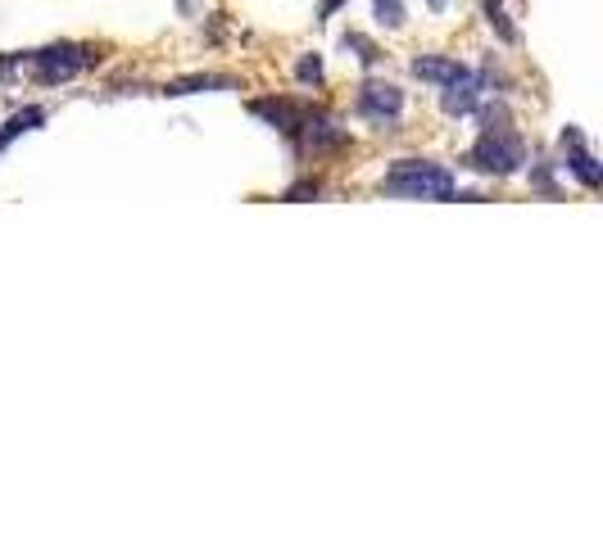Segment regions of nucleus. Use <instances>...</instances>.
I'll return each mask as SVG.
<instances>
[{
    "label": "nucleus",
    "instance_id": "423d86ee",
    "mask_svg": "<svg viewBox=\"0 0 603 543\" xmlns=\"http://www.w3.org/2000/svg\"><path fill=\"white\" fill-rule=\"evenodd\" d=\"M249 114L255 118H264L268 127H278V132L286 137V141H295L299 137V122H305V105H295V100H282V95H268V100H249Z\"/></svg>",
    "mask_w": 603,
    "mask_h": 543
},
{
    "label": "nucleus",
    "instance_id": "dca6fc26",
    "mask_svg": "<svg viewBox=\"0 0 603 543\" xmlns=\"http://www.w3.org/2000/svg\"><path fill=\"white\" fill-rule=\"evenodd\" d=\"M341 5H345V0H322V5H318V18H332Z\"/></svg>",
    "mask_w": 603,
    "mask_h": 543
},
{
    "label": "nucleus",
    "instance_id": "2eb2a0df",
    "mask_svg": "<svg viewBox=\"0 0 603 543\" xmlns=\"http://www.w3.org/2000/svg\"><path fill=\"white\" fill-rule=\"evenodd\" d=\"M318 195H322V181H318V177H305V181H295V186H291L282 199L299 204V199H318Z\"/></svg>",
    "mask_w": 603,
    "mask_h": 543
},
{
    "label": "nucleus",
    "instance_id": "9b49d317",
    "mask_svg": "<svg viewBox=\"0 0 603 543\" xmlns=\"http://www.w3.org/2000/svg\"><path fill=\"white\" fill-rule=\"evenodd\" d=\"M372 10H376V23H382V28H405L409 23V10H405V0H372Z\"/></svg>",
    "mask_w": 603,
    "mask_h": 543
},
{
    "label": "nucleus",
    "instance_id": "f03ea898",
    "mask_svg": "<svg viewBox=\"0 0 603 543\" xmlns=\"http://www.w3.org/2000/svg\"><path fill=\"white\" fill-rule=\"evenodd\" d=\"M382 195L395 199H454L459 177L432 159H395L382 177Z\"/></svg>",
    "mask_w": 603,
    "mask_h": 543
},
{
    "label": "nucleus",
    "instance_id": "f257e3e1",
    "mask_svg": "<svg viewBox=\"0 0 603 543\" xmlns=\"http://www.w3.org/2000/svg\"><path fill=\"white\" fill-rule=\"evenodd\" d=\"M486 105V100H482ZM482 137H476V145L467 150V168H476V172H486V177H513V172H522V164H526V145H522V137L509 127V114L504 109H482Z\"/></svg>",
    "mask_w": 603,
    "mask_h": 543
},
{
    "label": "nucleus",
    "instance_id": "f3484780",
    "mask_svg": "<svg viewBox=\"0 0 603 543\" xmlns=\"http://www.w3.org/2000/svg\"><path fill=\"white\" fill-rule=\"evenodd\" d=\"M426 10H432V14H445V10H449V0H426Z\"/></svg>",
    "mask_w": 603,
    "mask_h": 543
},
{
    "label": "nucleus",
    "instance_id": "ddd939ff",
    "mask_svg": "<svg viewBox=\"0 0 603 543\" xmlns=\"http://www.w3.org/2000/svg\"><path fill=\"white\" fill-rule=\"evenodd\" d=\"M295 82L299 87H318L322 82V60L318 55H299L295 60Z\"/></svg>",
    "mask_w": 603,
    "mask_h": 543
},
{
    "label": "nucleus",
    "instance_id": "9d476101",
    "mask_svg": "<svg viewBox=\"0 0 603 543\" xmlns=\"http://www.w3.org/2000/svg\"><path fill=\"white\" fill-rule=\"evenodd\" d=\"M50 114L41 109V105H28V109H18L10 122H5V132H0V145H14L23 132H33V127H41Z\"/></svg>",
    "mask_w": 603,
    "mask_h": 543
},
{
    "label": "nucleus",
    "instance_id": "4468645a",
    "mask_svg": "<svg viewBox=\"0 0 603 543\" xmlns=\"http://www.w3.org/2000/svg\"><path fill=\"white\" fill-rule=\"evenodd\" d=\"M345 50H359V60H363L368 68H372L376 60H382V50H376V46H372L363 33H345Z\"/></svg>",
    "mask_w": 603,
    "mask_h": 543
},
{
    "label": "nucleus",
    "instance_id": "7ed1b4c3",
    "mask_svg": "<svg viewBox=\"0 0 603 543\" xmlns=\"http://www.w3.org/2000/svg\"><path fill=\"white\" fill-rule=\"evenodd\" d=\"M23 64L37 73L41 87H55V82H73L78 73L95 68L100 64V50L95 46H78V41H60V46H46V50L23 55Z\"/></svg>",
    "mask_w": 603,
    "mask_h": 543
},
{
    "label": "nucleus",
    "instance_id": "20e7f679",
    "mask_svg": "<svg viewBox=\"0 0 603 543\" xmlns=\"http://www.w3.org/2000/svg\"><path fill=\"white\" fill-rule=\"evenodd\" d=\"M355 114L368 118L376 132H395L399 118H405V91L395 82H382V77H368L355 95Z\"/></svg>",
    "mask_w": 603,
    "mask_h": 543
},
{
    "label": "nucleus",
    "instance_id": "a211bd4d",
    "mask_svg": "<svg viewBox=\"0 0 603 543\" xmlns=\"http://www.w3.org/2000/svg\"><path fill=\"white\" fill-rule=\"evenodd\" d=\"M178 5H182V14H191V10H195V0H178Z\"/></svg>",
    "mask_w": 603,
    "mask_h": 543
},
{
    "label": "nucleus",
    "instance_id": "1a4fd4ad",
    "mask_svg": "<svg viewBox=\"0 0 603 543\" xmlns=\"http://www.w3.org/2000/svg\"><path fill=\"white\" fill-rule=\"evenodd\" d=\"M209 87H222L232 91L236 77H214V73H195V77H182V82H168L164 95H195V91H209Z\"/></svg>",
    "mask_w": 603,
    "mask_h": 543
},
{
    "label": "nucleus",
    "instance_id": "f8f14e48",
    "mask_svg": "<svg viewBox=\"0 0 603 543\" xmlns=\"http://www.w3.org/2000/svg\"><path fill=\"white\" fill-rule=\"evenodd\" d=\"M486 23L499 33V41H504V46H517V28L509 23V14H504V5H499V0H486Z\"/></svg>",
    "mask_w": 603,
    "mask_h": 543
},
{
    "label": "nucleus",
    "instance_id": "39448f33",
    "mask_svg": "<svg viewBox=\"0 0 603 543\" xmlns=\"http://www.w3.org/2000/svg\"><path fill=\"white\" fill-rule=\"evenodd\" d=\"M482 100H486V82H482V73H467V77H459V82H449V87H440V109L449 114V118H467V114H476L482 109Z\"/></svg>",
    "mask_w": 603,
    "mask_h": 543
},
{
    "label": "nucleus",
    "instance_id": "6e6552de",
    "mask_svg": "<svg viewBox=\"0 0 603 543\" xmlns=\"http://www.w3.org/2000/svg\"><path fill=\"white\" fill-rule=\"evenodd\" d=\"M567 150V172L576 177V181H581V186L586 191H599V181H603V168H599V159H594V154L586 150V141H576V145H563Z\"/></svg>",
    "mask_w": 603,
    "mask_h": 543
},
{
    "label": "nucleus",
    "instance_id": "0eeeda50",
    "mask_svg": "<svg viewBox=\"0 0 603 543\" xmlns=\"http://www.w3.org/2000/svg\"><path fill=\"white\" fill-rule=\"evenodd\" d=\"M409 68H413V77H422V82H432V87H449V82H459V77L472 73L459 55H413Z\"/></svg>",
    "mask_w": 603,
    "mask_h": 543
}]
</instances>
